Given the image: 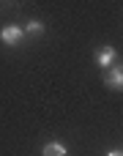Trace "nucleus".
Instances as JSON below:
<instances>
[{"label":"nucleus","mask_w":123,"mask_h":156,"mask_svg":"<svg viewBox=\"0 0 123 156\" xmlns=\"http://www.w3.org/2000/svg\"><path fill=\"white\" fill-rule=\"evenodd\" d=\"M104 82H107L112 90H121V88H123V66H112V69L107 71Z\"/></svg>","instance_id":"nucleus-2"},{"label":"nucleus","mask_w":123,"mask_h":156,"mask_svg":"<svg viewBox=\"0 0 123 156\" xmlns=\"http://www.w3.org/2000/svg\"><path fill=\"white\" fill-rule=\"evenodd\" d=\"M107 156H123V151H110Z\"/></svg>","instance_id":"nucleus-6"},{"label":"nucleus","mask_w":123,"mask_h":156,"mask_svg":"<svg viewBox=\"0 0 123 156\" xmlns=\"http://www.w3.org/2000/svg\"><path fill=\"white\" fill-rule=\"evenodd\" d=\"M115 58H118V52H115L112 47H101L99 55H96V63H99L101 69H110V66H115Z\"/></svg>","instance_id":"nucleus-3"},{"label":"nucleus","mask_w":123,"mask_h":156,"mask_svg":"<svg viewBox=\"0 0 123 156\" xmlns=\"http://www.w3.org/2000/svg\"><path fill=\"white\" fill-rule=\"evenodd\" d=\"M41 156H69V148L63 145V143H49V145H44V151H41Z\"/></svg>","instance_id":"nucleus-4"},{"label":"nucleus","mask_w":123,"mask_h":156,"mask_svg":"<svg viewBox=\"0 0 123 156\" xmlns=\"http://www.w3.org/2000/svg\"><path fill=\"white\" fill-rule=\"evenodd\" d=\"M22 38H25V30H22L19 25H5V27L0 30V41H3V44H8V47L19 44Z\"/></svg>","instance_id":"nucleus-1"},{"label":"nucleus","mask_w":123,"mask_h":156,"mask_svg":"<svg viewBox=\"0 0 123 156\" xmlns=\"http://www.w3.org/2000/svg\"><path fill=\"white\" fill-rule=\"evenodd\" d=\"M41 30H44V25H41V22H36V19H30V22H27V27H25V33H41Z\"/></svg>","instance_id":"nucleus-5"}]
</instances>
